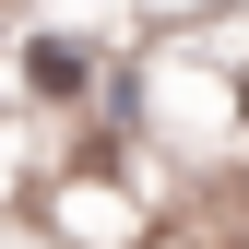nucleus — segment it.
Returning <instances> with one entry per match:
<instances>
[{"instance_id": "1", "label": "nucleus", "mask_w": 249, "mask_h": 249, "mask_svg": "<svg viewBox=\"0 0 249 249\" xmlns=\"http://www.w3.org/2000/svg\"><path fill=\"white\" fill-rule=\"evenodd\" d=\"M24 71H36V83H48V95H71V83H83V48H59V36H48L36 59H24Z\"/></svg>"}]
</instances>
